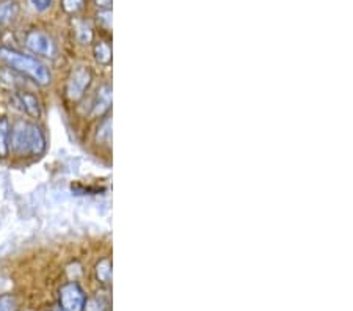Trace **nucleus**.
<instances>
[{
  "mask_svg": "<svg viewBox=\"0 0 353 311\" xmlns=\"http://www.w3.org/2000/svg\"><path fill=\"white\" fill-rule=\"evenodd\" d=\"M98 21L101 22L102 27L110 28L112 27V11L110 10H104L98 13Z\"/></svg>",
  "mask_w": 353,
  "mask_h": 311,
  "instance_id": "16",
  "label": "nucleus"
},
{
  "mask_svg": "<svg viewBox=\"0 0 353 311\" xmlns=\"http://www.w3.org/2000/svg\"><path fill=\"white\" fill-rule=\"evenodd\" d=\"M60 311H63V310H60Z\"/></svg>",
  "mask_w": 353,
  "mask_h": 311,
  "instance_id": "19",
  "label": "nucleus"
},
{
  "mask_svg": "<svg viewBox=\"0 0 353 311\" xmlns=\"http://www.w3.org/2000/svg\"><path fill=\"white\" fill-rule=\"evenodd\" d=\"M110 139H112V121L107 118V120L102 121L101 126L98 128V140L109 143Z\"/></svg>",
  "mask_w": 353,
  "mask_h": 311,
  "instance_id": "13",
  "label": "nucleus"
},
{
  "mask_svg": "<svg viewBox=\"0 0 353 311\" xmlns=\"http://www.w3.org/2000/svg\"><path fill=\"white\" fill-rule=\"evenodd\" d=\"M60 305L63 311H83L85 294L77 283H66L60 290Z\"/></svg>",
  "mask_w": 353,
  "mask_h": 311,
  "instance_id": "5",
  "label": "nucleus"
},
{
  "mask_svg": "<svg viewBox=\"0 0 353 311\" xmlns=\"http://www.w3.org/2000/svg\"><path fill=\"white\" fill-rule=\"evenodd\" d=\"M91 83V72L88 68L79 66L72 70L70 79L66 83V96L71 101H79L83 98L85 92H87Z\"/></svg>",
  "mask_w": 353,
  "mask_h": 311,
  "instance_id": "4",
  "label": "nucleus"
},
{
  "mask_svg": "<svg viewBox=\"0 0 353 311\" xmlns=\"http://www.w3.org/2000/svg\"><path fill=\"white\" fill-rule=\"evenodd\" d=\"M30 3L37 11H46L52 7L54 0H30Z\"/></svg>",
  "mask_w": 353,
  "mask_h": 311,
  "instance_id": "17",
  "label": "nucleus"
},
{
  "mask_svg": "<svg viewBox=\"0 0 353 311\" xmlns=\"http://www.w3.org/2000/svg\"><path fill=\"white\" fill-rule=\"evenodd\" d=\"M21 7L16 0H2L0 2V26L8 27L18 19Z\"/></svg>",
  "mask_w": 353,
  "mask_h": 311,
  "instance_id": "6",
  "label": "nucleus"
},
{
  "mask_svg": "<svg viewBox=\"0 0 353 311\" xmlns=\"http://www.w3.org/2000/svg\"><path fill=\"white\" fill-rule=\"evenodd\" d=\"M0 60L7 63L11 70L18 71L22 76H27L38 85H48L50 82L49 70L35 57L22 54L19 50L10 48H0Z\"/></svg>",
  "mask_w": 353,
  "mask_h": 311,
  "instance_id": "2",
  "label": "nucleus"
},
{
  "mask_svg": "<svg viewBox=\"0 0 353 311\" xmlns=\"http://www.w3.org/2000/svg\"><path fill=\"white\" fill-rule=\"evenodd\" d=\"M10 148L18 156H39L46 150V137L35 123L18 121L11 128Z\"/></svg>",
  "mask_w": 353,
  "mask_h": 311,
  "instance_id": "1",
  "label": "nucleus"
},
{
  "mask_svg": "<svg viewBox=\"0 0 353 311\" xmlns=\"http://www.w3.org/2000/svg\"><path fill=\"white\" fill-rule=\"evenodd\" d=\"M94 59L101 65L110 63L112 49H110L109 44L104 43V41H99L98 44H96V46H94Z\"/></svg>",
  "mask_w": 353,
  "mask_h": 311,
  "instance_id": "11",
  "label": "nucleus"
},
{
  "mask_svg": "<svg viewBox=\"0 0 353 311\" xmlns=\"http://www.w3.org/2000/svg\"><path fill=\"white\" fill-rule=\"evenodd\" d=\"M18 103L22 107V110L33 118H38L41 115V106L37 96H33L28 92H19L18 93Z\"/></svg>",
  "mask_w": 353,
  "mask_h": 311,
  "instance_id": "8",
  "label": "nucleus"
},
{
  "mask_svg": "<svg viewBox=\"0 0 353 311\" xmlns=\"http://www.w3.org/2000/svg\"><path fill=\"white\" fill-rule=\"evenodd\" d=\"M96 3H98V7H109L110 0H96Z\"/></svg>",
  "mask_w": 353,
  "mask_h": 311,
  "instance_id": "18",
  "label": "nucleus"
},
{
  "mask_svg": "<svg viewBox=\"0 0 353 311\" xmlns=\"http://www.w3.org/2000/svg\"><path fill=\"white\" fill-rule=\"evenodd\" d=\"M18 310V302L16 297L11 294H3L0 296V311H16Z\"/></svg>",
  "mask_w": 353,
  "mask_h": 311,
  "instance_id": "14",
  "label": "nucleus"
},
{
  "mask_svg": "<svg viewBox=\"0 0 353 311\" xmlns=\"http://www.w3.org/2000/svg\"><path fill=\"white\" fill-rule=\"evenodd\" d=\"M11 126L7 118H0V157H7L10 152Z\"/></svg>",
  "mask_w": 353,
  "mask_h": 311,
  "instance_id": "9",
  "label": "nucleus"
},
{
  "mask_svg": "<svg viewBox=\"0 0 353 311\" xmlns=\"http://www.w3.org/2000/svg\"><path fill=\"white\" fill-rule=\"evenodd\" d=\"M61 5H63V10L66 13L76 14L81 10H83L85 0H61Z\"/></svg>",
  "mask_w": 353,
  "mask_h": 311,
  "instance_id": "15",
  "label": "nucleus"
},
{
  "mask_svg": "<svg viewBox=\"0 0 353 311\" xmlns=\"http://www.w3.org/2000/svg\"><path fill=\"white\" fill-rule=\"evenodd\" d=\"M76 38L81 44H90L93 39V28L87 21L76 22Z\"/></svg>",
  "mask_w": 353,
  "mask_h": 311,
  "instance_id": "10",
  "label": "nucleus"
},
{
  "mask_svg": "<svg viewBox=\"0 0 353 311\" xmlns=\"http://www.w3.org/2000/svg\"><path fill=\"white\" fill-rule=\"evenodd\" d=\"M26 46L30 52L49 60H54L59 55V48H57V43L52 37H49L48 33L41 30L28 32L26 37Z\"/></svg>",
  "mask_w": 353,
  "mask_h": 311,
  "instance_id": "3",
  "label": "nucleus"
},
{
  "mask_svg": "<svg viewBox=\"0 0 353 311\" xmlns=\"http://www.w3.org/2000/svg\"><path fill=\"white\" fill-rule=\"evenodd\" d=\"M96 274H98V279L102 283H109L112 279V265L109 259H102L96 268Z\"/></svg>",
  "mask_w": 353,
  "mask_h": 311,
  "instance_id": "12",
  "label": "nucleus"
},
{
  "mask_svg": "<svg viewBox=\"0 0 353 311\" xmlns=\"http://www.w3.org/2000/svg\"><path fill=\"white\" fill-rule=\"evenodd\" d=\"M112 106V87L110 85H102V87L98 90L96 93L94 103H93V115H102L107 110L110 109Z\"/></svg>",
  "mask_w": 353,
  "mask_h": 311,
  "instance_id": "7",
  "label": "nucleus"
}]
</instances>
